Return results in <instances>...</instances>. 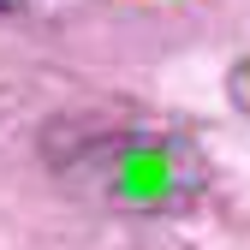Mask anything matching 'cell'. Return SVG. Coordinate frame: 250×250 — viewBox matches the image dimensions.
<instances>
[{"mask_svg": "<svg viewBox=\"0 0 250 250\" xmlns=\"http://www.w3.org/2000/svg\"><path fill=\"white\" fill-rule=\"evenodd\" d=\"M83 185L107 208L167 214L203 197L208 161L185 131H125V137H107L96 155H83Z\"/></svg>", "mask_w": 250, "mask_h": 250, "instance_id": "obj_1", "label": "cell"}, {"mask_svg": "<svg viewBox=\"0 0 250 250\" xmlns=\"http://www.w3.org/2000/svg\"><path fill=\"white\" fill-rule=\"evenodd\" d=\"M227 96H232V107H238V113H250V60H238V66H232Z\"/></svg>", "mask_w": 250, "mask_h": 250, "instance_id": "obj_2", "label": "cell"}, {"mask_svg": "<svg viewBox=\"0 0 250 250\" xmlns=\"http://www.w3.org/2000/svg\"><path fill=\"white\" fill-rule=\"evenodd\" d=\"M0 6H12V0H0Z\"/></svg>", "mask_w": 250, "mask_h": 250, "instance_id": "obj_3", "label": "cell"}]
</instances>
